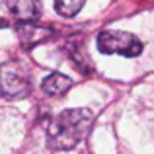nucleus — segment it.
<instances>
[{"mask_svg": "<svg viewBox=\"0 0 154 154\" xmlns=\"http://www.w3.org/2000/svg\"><path fill=\"white\" fill-rule=\"evenodd\" d=\"M94 123V113L88 107L64 109L51 119L47 127V144L53 150H72L78 146Z\"/></svg>", "mask_w": 154, "mask_h": 154, "instance_id": "nucleus-1", "label": "nucleus"}, {"mask_svg": "<svg viewBox=\"0 0 154 154\" xmlns=\"http://www.w3.org/2000/svg\"><path fill=\"white\" fill-rule=\"evenodd\" d=\"M96 45L103 55H121L127 59H135L143 53V41L131 31H102L96 39Z\"/></svg>", "mask_w": 154, "mask_h": 154, "instance_id": "nucleus-2", "label": "nucleus"}, {"mask_svg": "<svg viewBox=\"0 0 154 154\" xmlns=\"http://www.w3.org/2000/svg\"><path fill=\"white\" fill-rule=\"evenodd\" d=\"M31 92V80L20 63L0 64V96L4 100H23Z\"/></svg>", "mask_w": 154, "mask_h": 154, "instance_id": "nucleus-3", "label": "nucleus"}, {"mask_svg": "<svg viewBox=\"0 0 154 154\" xmlns=\"http://www.w3.org/2000/svg\"><path fill=\"white\" fill-rule=\"evenodd\" d=\"M16 33L18 39L26 49H31L35 45H41V43L49 41L53 37V27L49 26H41L37 22H18L16 23Z\"/></svg>", "mask_w": 154, "mask_h": 154, "instance_id": "nucleus-4", "label": "nucleus"}, {"mask_svg": "<svg viewBox=\"0 0 154 154\" xmlns=\"http://www.w3.org/2000/svg\"><path fill=\"white\" fill-rule=\"evenodd\" d=\"M4 4L18 22H37L41 16L39 0H4Z\"/></svg>", "mask_w": 154, "mask_h": 154, "instance_id": "nucleus-5", "label": "nucleus"}, {"mask_svg": "<svg viewBox=\"0 0 154 154\" xmlns=\"http://www.w3.org/2000/svg\"><path fill=\"white\" fill-rule=\"evenodd\" d=\"M70 88H72V80L66 74H60V72H53V74L45 76L41 82V90L47 96H53V98L64 96Z\"/></svg>", "mask_w": 154, "mask_h": 154, "instance_id": "nucleus-6", "label": "nucleus"}, {"mask_svg": "<svg viewBox=\"0 0 154 154\" xmlns=\"http://www.w3.org/2000/svg\"><path fill=\"white\" fill-rule=\"evenodd\" d=\"M66 53H68V59L72 60V66L76 70H80L82 74H90L92 72V60L86 57V51L82 47V41L78 39H70L66 45Z\"/></svg>", "mask_w": 154, "mask_h": 154, "instance_id": "nucleus-7", "label": "nucleus"}, {"mask_svg": "<svg viewBox=\"0 0 154 154\" xmlns=\"http://www.w3.org/2000/svg\"><path fill=\"white\" fill-rule=\"evenodd\" d=\"M86 0H55V10L63 18H74L84 8Z\"/></svg>", "mask_w": 154, "mask_h": 154, "instance_id": "nucleus-8", "label": "nucleus"}, {"mask_svg": "<svg viewBox=\"0 0 154 154\" xmlns=\"http://www.w3.org/2000/svg\"><path fill=\"white\" fill-rule=\"evenodd\" d=\"M6 27H10V22H6L4 18H0V29H6Z\"/></svg>", "mask_w": 154, "mask_h": 154, "instance_id": "nucleus-9", "label": "nucleus"}]
</instances>
